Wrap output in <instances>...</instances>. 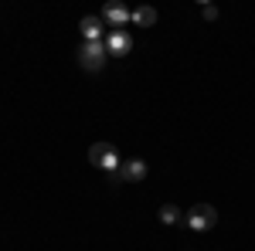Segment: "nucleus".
<instances>
[{
  "mask_svg": "<svg viewBox=\"0 0 255 251\" xmlns=\"http://www.w3.org/2000/svg\"><path fill=\"white\" fill-rule=\"evenodd\" d=\"M109 58V51H106V41H85L79 48V65L85 72H102V65Z\"/></svg>",
  "mask_w": 255,
  "mask_h": 251,
  "instance_id": "1",
  "label": "nucleus"
},
{
  "mask_svg": "<svg viewBox=\"0 0 255 251\" xmlns=\"http://www.w3.org/2000/svg\"><path fill=\"white\" fill-rule=\"evenodd\" d=\"M89 163H96V167H102V170H109V173H116L119 167V156H116V146L113 143H92L89 146Z\"/></svg>",
  "mask_w": 255,
  "mask_h": 251,
  "instance_id": "2",
  "label": "nucleus"
},
{
  "mask_svg": "<svg viewBox=\"0 0 255 251\" xmlns=\"http://www.w3.org/2000/svg\"><path fill=\"white\" fill-rule=\"evenodd\" d=\"M184 221H187V228H194V231H211V228L218 224V211L211 207V204H194Z\"/></svg>",
  "mask_w": 255,
  "mask_h": 251,
  "instance_id": "3",
  "label": "nucleus"
},
{
  "mask_svg": "<svg viewBox=\"0 0 255 251\" xmlns=\"http://www.w3.org/2000/svg\"><path fill=\"white\" fill-rule=\"evenodd\" d=\"M102 20H106L113 31H123V24L133 20V10L123 7V3H106V7H102Z\"/></svg>",
  "mask_w": 255,
  "mask_h": 251,
  "instance_id": "4",
  "label": "nucleus"
},
{
  "mask_svg": "<svg viewBox=\"0 0 255 251\" xmlns=\"http://www.w3.org/2000/svg\"><path fill=\"white\" fill-rule=\"evenodd\" d=\"M106 51L123 58V55H129V51H133V38H129L126 31H109V38H106Z\"/></svg>",
  "mask_w": 255,
  "mask_h": 251,
  "instance_id": "5",
  "label": "nucleus"
},
{
  "mask_svg": "<svg viewBox=\"0 0 255 251\" xmlns=\"http://www.w3.org/2000/svg\"><path fill=\"white\" fill-rule=\"evenodd\" d=\"M143 176H146V163L136 160V156H133V160H126V163L119 167V180H123V183H139Z\"/></svg>",
  "mask_w": 255,
  "mask_h": 251,
  "instance_id": "6",
  "label": "nucleus"
},
{
  "mask_svg": "<svg viewBox=\"0 0 255 251\" xmlns=\"http://www.w3.org/2000/svg\"><path fill=\"white\" fill-rule=\"evenodd\" d=\"M82 34H85V41H102V17H82Z\"/></svg>",
  "mask_w": 255,
  "mask_h": 251,
  "instance_id": "7",
  "label": "nucleus"
},
{
  "mask_svg": "<svg viewBox=\"0 0 255 251\" xmlns=\"http://www.w3.org/2000/svg\"><path fill=\"white\" fill-rule=\"evenodd\" d=\"M133 24H136V27H153V24H157V10L146 7V3H143V7H133Z\"/></svg>",
  "mask_w": 255,
  "mask_h": 251,
  "instance_id": "8",
  "label": "nucleus"
},
{
  "mask_svg": "<svg viewBox=\"0 0 255 251\" xmlns=\"http://www.w3.org/2000/svg\"><path fill=\"white\" fill-rule=\"evenodd\" d=\"M160 221H163V224H180L184 214H180L177 204H163V207H160Z\"/></svg>",
  "mask_w": 255,
  "mask_h": 251,
  "instance_id": "9",
  "label": "nucleus"
},
{
  "mask_svg": "<svg viewBox=\"0 0 255 251\" xmlns=\"http://www.w3.org/2000/svg\"><path fill=\"white\" fill-rule=\"evenodd\" d=\"M201 14H204V20H218V7H211V3H204V10H201Z\"/></svg>",
  "mask_w": 255,
  "mask_h": 251,
  "instance_id": "10",
  "label": "nucleus"
}]
</instances>
